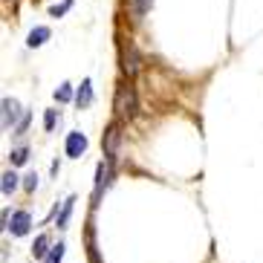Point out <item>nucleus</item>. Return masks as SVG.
I'll return each instance as SVG.
<instances>
[{"mask_svg":"<svg viewBox=\"0 0 263 263\" xmlns=\"http://www.w3.org/2000/svg\"><path fill=\"white\" fill-rule=\"evenodd\" d=\"M15 188H17V174L15 171H6V174H3V194L9 197Z\"/></svg>","mask_w":263,"mask_h":263,"instance_id":"obj_12","label":"nucleus"},{"mask_svg":"<svg viewBox=\"0 0 263 263\" xmlns=\"http://www.w3.org/2000/svg\"><path fill=\"white\" fill-rule=\"evenodd\" d=\"M119 142H122V133H119V122H113V124H107V130H104V139H101V145H104V159H107L110 165L116 162Z\"/></svg>","mask_w":263,"mask_h":263,"instance_id":"obj_2","label":"nucleus"},{"mask_svg":"<svg viewBox=\"0 0 263 263\" xmlns=\"http://www.w3.org/2000/svg\"><path fill=\"white\" fill-rule=\"evenodd\" d=\"M64 249H67L64 243H55V246L49 249V255H47V260H44V263H61L64 260Z\"/></svg>","mask_w":263,"mask_h":263,"instance_id":"obj_14","label":"nucleus"},{"mask_svg":"<svg viewBox=\"0 0 263 263\" xmlns=\"http://www.w3.org/2000/svg\"><path fill=\"white\" fill-rule=\"evenodd\" d=\"M70 6H72V0H64L61 6H52V9H49V15H52V17H61V15H64V12H67Z\"/></svg>","mask_w":263,"mask_h":263,"instance_id":"obj_16","label":"nucleus"},{"mask_svg":"<svg viewBox=\"0 0 263 263\" xmlns=\"http://www.w3.org/2000/svg\"><path fill=\"white\" fill-rule=\"evenodd\" d=\"M72 209H76V197H67V200L61 202L58 220H55V226H58V229H67V223H70V217H72Z\"/></svg>","mask_w":263,"mask_h":263,"instance_id":"obj_10","label":"nucleus"},{"mask_svg":"<svg viewBox=\"0 0 263 263\" xmlns=\"http://www.w3.org/2000/svg\"><path fill=\"white\" fill-rule=\"evenodd\" d=\"M110 185V162H99L96 168V188H93V205H99L104 188Z\"/></svg>","mask_w":263,"mask_h":263,"instance_id":"obj_6","label":"nucleus"},{"mask_svg":"<svg viewBox=\"0 0 263 263\" xmlns=\"http://www.w3.org/2000/svg\"><path fill=\"white\" fill-rule=\"evenodd\" d=\"M133 6H136V12H139V15H145L147 9H151V0H133Z\"/></svg>","mask_w":263,"mask_h":263,"instance_id":"obj_19","label":"nucleus"},{"mask_svg":"<svg viewBox=\"0 0 263 263\" xmlns=\"http://www.w3.org/2000/svg\"><path fill=\"white\" fill-rule=\"evenodd\" d=\"M139 67H142L139 52H136V47H133V44H127V49L122 52V72L127 78H133L136 72H139Z\"/></svg>","mask_w":263,"mask_h":263,"instance_id":"obj_5","label":"nucleus"},{"mask_svg":"<svg viewBox=\"0 0 263 263\" xmlns=\"http://www.w3.org/2000/svg\"><path fill=\"white\" fill-rule=\"evenodd\" d=\"M32 255L38 257V260H47L49 255V234H38L35 243H32Z\"/></svg>","mask_w":263,"mask_h":263,"instance_id":"obj_11","label":"nucleus"},{"mask_svg":"<svg viewBox=\"0 0 263 263\" xmlns=\"http://www.w3.org/2000/svg\"><path fill=\"white\" fill-rule=\"evenodd\" d=\"M12 237H26L32 232V214L29 211H12V220H9V229Z\"/></svg>","mask_w":263,"mask_h":263,"instance_id":"obj_3","label":"nucleus"},{"mask_svg":"<svg viewBox=\"0 0 263 263\" xmlns=\"http://www.w3.org/2000/svg\"><path fill=\"white\" fill-rule=\"evenodd\" d=\"M64 151H67V156L70 159H78V156L87 151V136L81 130H72L67 133V142H64Z\"/></svg>","mask_w":263,"mask_h":263,"instance_id":"obj_4","label":"nucleus"},{"mask_svg":"<svg viewBox=\"0 0 263 263\" xmlns=\"http://www.w3.org/2000/svg\"><path fill=\"white\" fill-rule=\"evenodd\" d=\"M113 110L119 119H133L136 116V90L130 81H122L116 87V99H113Z\"/></svg>","mask_w":263,"mask_h":263,"instance_id":"obj_1","label":"nucleus"},{"mask_svg":"<svg viewBox=\"0 0 263 263\" xmlns=\"http://www.w3.org/2000/svg\"><path fill=\"white\" fill-rule=\"evenodd\" d=\"M26 124H29V116L21 119V124H17V133H24V130H26Z\"/></svg>","mask_w":263,"mask_h":263,"instance_id":"obj_20","label":"nucleus"},{"mask_svg":"<svg viewBox=\"0 0 263 263\" xmlns=\"http://www.w3.org/2000/svg\"><path fill=\"white\" fill-rule=\"evenodd\" d=\"M26 159H29V151H26V147H15V151L9 154V162L12 165H26Z\"/></svg>","mask_w":263,"mask_h":263,"instance_id":"obj_13","label":"nucleus"},{"mask_svg":"<svg viewBox=\"0 0 263 263\" xmlns=\"http://www.w3.org/2000/svg\"><path fill=\"white\" fill-rule=\"evenodd\" d=\"M55 99L61 101V104H67V101H72V84H61L58 90H55Z\"/></svg>","mask_w":263,"mask_h":263,"instance_id":"obj_15","label":"nucleus"},{"mask_svg":"<svg viewBox=\"0 0 263 263\" xmlns=\"http://www.w3.org/2000/svg\"><path fill=\"white\" fill-rule=\"evenodd\" d=\"M17 116H21V104H17L15 99H3V130L15 127ZM17 124H21V122H17Z\"/></svg>","mask_w":263,"mask_h":263,"instance_id":"obj_7","label":"nucleus"},{"mask_svg":"<svg viewBox=\"0 0 263 263\" xmlns=\"http://www.w3.org/2000/svg\"><path fill=\"white\" fill-rule=\"evenodd\" d=\"M90 101H93V81H90V78H84V81H81V87H78V93H76V104L84 110V107H90Z\"/></svg>","mask_w":263,"mask_h":263,"instance_id":"obj_9","label":"nucleus"},{"mask_svg":"<svg viewBox=\"0 0 263 263\" xmlns=\"http://www.w3.org/2000/svg\"><path fill=\"white\" fill-rule=\"evenodd\" d=\"M24 188L26 191H35V188H38V174H29V177H24Z\"/></svg>","mask_w":263,"mask_h":263,"instance_id":"obj_17","label":"nucleus"},{"mask_svg":"<svg viewBox=\"0 0 263 263\" xmlns=\"http://www.w3.org/2000/svg\"><path fill=\"white\" fill-rule=\"evenodd\" d=\"M55 119H58V113H55V110H47V116H44V127H47V130L55 127Z\"/></svg>","mask_w":263,"mask_h":263,"instance_id":"obj_18","label":"nucleus"},{"mask_svg":"<svg viewBox=\"0 0 263 263\" xmlns=\"http://www.w3.org/2000/svg\"><path fill=\"white\" fill-rule=\"evenodd\" d=\"M49 35H52V32H49L47 26H35V29L29 32V38H26V47H29V49H38V47H44V44L49 41Z\"/></svg>","mask_w":263,"mask_h":263,"instance_id":"obj_8","label":"nucleus"}]
</instances>
